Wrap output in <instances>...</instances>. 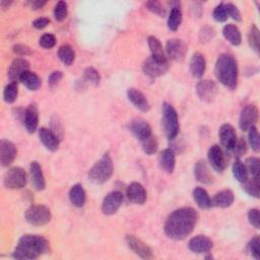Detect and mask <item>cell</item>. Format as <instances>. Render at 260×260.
<instances>
[{"label":"cell","instance_id":"cell-1","mask_svg":"<svg viewBox=\"0 0 260 260\" xmlns=\"http://www.w3.org/2000/svg\"><path fill=\"white\" fill-rule=\"evenodd\" d=\"M197 221L198 214L193 207H181L168 217L164 226V232L168 238L181 241L193 232Z\"/></svg>","mask_w":260,"mask_h":260},{"label":"cell","instance_id":"cell-2","mask_svg":"<svg viewBox=\"0 0 260 260\" xmlns=\"http://www.w3.org/2000/svg\"><path fill=\"white\" fill-rule=\"evenodd\" d=\"M50 252V244L40 235L27 234L20 238L13 257L19 260H32Z\"/></svg>","mask_w":260,"mask_h":260},{"label":"cell","instance_id":"cell-3","mask_svg":"<svg viewBox=\"0 0 260 260\" xmlns=\"http://www.w3.org/2000/svg\"><path fill=\"white\" fill-rule=\"evenodd\" d=\"M217 79L229 90H235L238 84V65L235 58L228 53L221 54L215 65Z\"/></svg>","mask_w":260,"mask_h":260},{"label":"cell","instance_id":"cell-4","mask_svg":"<svg viewBox=\"0 0 260 260\" xmlns=\"http://www.w3.org/2000/svg\"><path fill=\"white\" fill-rule=\"evenodd\" d=\"M114 171L113 162L108 152H106L89 171V179L96 185L106 183L112 176Z\"/></svg>","mask_w":260,"mask_h":260},{"label":"cell","instance_id":"cell-5","mask_svg":"<svg viewBox=\"0 0 260 260\" xmlns=\"http://www.w3.org/2000/svg\"><path fill=\"white\" fill-rule=\"evenodd\" d=\"M162 123L168 139H175L179 134L180 124L177 111L171 104L165 102L162 107Z\"/></svg>","mask_w":260,"mask_h":260},{"label":"cell","instance_id":"cell-6","mask_svg":"<svg viewBox=\"0 0 260 260\" xmlns=\"http://www.w3.org/2000/svg\"><path fill=\"white\" fill-rule=\"evenodd\" d=\"M170 65L166 56L150 55L142 64L144 74L150 78H157L167 73Z\"/></svg>","mask_w":260,"mask_h":260},{"label":"cell","instance_id":"cell-7","mask_svg":"<svg viewBox=\"0 0 260 260\" xmlns=\"http://www.w3.org/2000/svg\"><path fill=\"white\" fill-rule=\"evenodd\" d=\"M25 219L30 225L41 227L50 223L52 215L48 206L43 204H34L26 211Z\"/></svg>","mask_w":260,"mask_h":260},{"label":"cell","instance_id":"cell-8","mask_svg":"<svg viewBox=\"0 0 260 260\" xmlns=\"http://www.w3.org/2000/svg\"><path fill=\"white\" fill-rule=\"evenodd\" d=\"M28 177L26 171L21 167L11 168L5 175L4 183L6 188L12 190L22 189L27 185Z\"/></svg>","mask_w":260,"mask_h":260},{"label":"cell","instance_id":"cell-9","mask_svg":"<svg viewBox=\"0 0 260 260\" xmlns=\"http://www.w3.org/2000/svg\"><path fill=\"white\" fill-rule=\"evenodd\" d=\"M166 51L168 57L175 61V62H181L184 60L187 51H188V46L187 44L180 39H171L168 40L166 44Z\"/></svg>","mask_w":260,"mask_h":260},{"label":"cell","instance_id":"cell-10","mask_svg":"<svg viewBox=\"0 0 260 260\" xmlns=\"http://www.w3.org/2000/svg\"><path fill=\"white\" fill-rule=\"evenodd\" d=\"M259 111L255 105L245 106L240 114L239 127L243 131H248L251 127L255 126L258 122Z\"/></svg>","mask_w":260,"mask_h":260},{"label":"cell","instance_id":"cell-11","mask_svg":"<svg viewBox=\"0 0 260 260\" xmlns=\"http://www.w3.org/2000/svg\"><path fill=\"white\" fill-rule=\"evenodd\" d=\"M125 241L127 246L132 250L137 256L142 259H151L153 257V253L151 248L146 245L143 241L137 238L134 235H126Z\"/></svg>","mask_w":260,"mask_h":260},{"label":"cell","instance_id":"cell-12","mask_svg":"<svg viewBox=\"0 0 260 260\" xmlns=\"http://www.w3.org/2000/svg\"><path fill=\"white\" fill-rule=\"evenodd\" d=\"M196 94L204 103H212L218 94V86L213 80H200L196 84Z\"/></svg>","mask_w":260,"mask_h":260},{"label":"cell","instance_id":"cell-13","mask_svg":"<svg viewBox=\"0 0 260 260\" xmlns=\"http://www.w3.org/2000/svg\"><path fill=\"white\" fill-rule=\"evenodd\" d=\"M123 202V194L120 191L110 192L102 202V213L106 216H112L118 212Z\"/></svg>","mask_w":260,"mask_h":260},{"label":"cell","instance_id":"cell-14","mask_svg":"<svg viewBox=\"0 0 260 260\" xmlns=\"http://www.w3.org/2000/svg\"><path fill=\"white\" fill-rule=\"evenodd\" d=\"M207 158L211 166L216 172L223 173L225 171L227 162H226L225 153L220 145L214 144L213 146H211L207 152Z\"/></svg>","mask_w":260,"mask_h":260},{"label":"cell","instance_id":"cell-15","mask_svg":"<svg viewBox=\"0 0 260 260\" xmlns=\"http://www.w3.org/2000/svg\"><path fill=\"white\" fill-rule=\"evenodd\" d=\"M219 138L222 146L228 151L233 150L238 139L236 130L231 124H224L221 126L219 130Z\"/></svg>","mask_w":260,"mask_h":260},{"label":"cell","instance_id":"cell-16","mask_svg":"<svg viewBox=\"0 0 260 260\" xmlns=\"http://www.w3.org/2000/svg\"><path fill=\"white\" fill-rule=\"evenodd\" d=\"M18 155V149L15 143L10 140L3 139L0 141V163L3 167L11 166Z\"/></svg>","mask_w":260,"mask_h":260},{"label":"cell","instance_id":"cell-17","mask_svg":"<svg viewBox=\"0 0 260 260\" xmlns=\"http://www.w3.org/2000/svg\"><path fill=\"white\" fill-rule=\"evenodd\" d=\"M214 243L213 241L203 235H198L196 237H193L188 242V248L190 251L196 254H204L210 253V251L213 249Z\"/></svg>","mask_w":260,"mask_h":260},{"label":"cell","instance_id":"cell-18","mask_svg":"<svg viewBox=\"0 0 260 260\" xmlns=\"http://www.w3.org/2000/svg\"><path fill=\"white\" fill-rule=\"evenodd\" d=\"M30 70V63L25 58H16L8 71L9 78L12 82H18L21 79V76Z\"/></svg>","mask_w":260,"mask_h":260},{"label":"cell","instance_id":"cell-19","mask_svg":"<svg viewBox=\"0 0 260 260\" xmlns=\"http://www.w3.org/2000/svg\"><path fill=\"white\" fill-rule=\"evenodd\" d=\"M130 131L139 141H143L152 135L150 125L141 118L134 119L130 123Z\"/></svg>","mask_w":260,"mask_h":260},{"label":"cell","instance_id":"cell-20","mask_svg":"<svg viewBox=\"0 0 260 260\" xmlns=\"http://www.w3.org/2000/svg\"><path fill=\"white\" fill-rule=\"evenodd\" d=\"M126 195L128 200L134 204L142 205L146 201V191L138 182H132L127 187Z\"/></svg>","mask_w":260,"mask_h":260},{"label":"cell","instance_id":"cell-21","mask_svg":"<svg viewBox=\"0 0 260 260\" xmlns=\"http://www.w3.org/2000/svg\"><path fill=\"white\" fill-rule=\"evenodd\" d=\"M159 164L163 171L168 174H172L175 170L176 165V157L175 152L171 148L163 149L159 154Z\"/></svg>","mask_w":260,"mask_h":260},{"label":"cell","instance_id":"cell-22","mask_svg":"<svg viewBox=\"0 0 260 260\" xmlns=\"http://www.w3.org/2000/svg\"><path fill=\"white\" fill-rule=\"evenodd\" d=\"M194 176L195 179L205 185L212 184L214 182V176L205 161L200 160L194 166Z\"/></svg>","mask_w":260,"mask_h":260},{"label":"cell","instance_id":"cell-23","mask_svg":"<svg viewBox=\"0 0 260 260\" xmlns=\"http://www.w3.org/2000/svg\"><path fill=\"white\" fill-rule=\"evenodd\" d=\"M39 137L47 149L51 151H56L59 148L60 138L51 129H48L45 127L40 128Z\"/></svg>","mask_w":260,"mask_h":260},{"label":"cell","instance_id":"cell-24","mask_svg":"<svg viewBox=\"0 0 260 260\" xmlns=\"http://www.w3.org/2000/svg\"><path fill=\"white\" fill-rule=\"evenodd\" d=\"M25 127L29 133H34L39 125V112L38 107L35 104H31L24 115Z\"/></svg>","mask_w":260,"mask_h":260},{"label":"cell","instance_id":"cell-25","mask_svg":"<svg viewBox=\"0 0 260 260\" xmlns=\"http://www.w3.org/2000/svg\"><path fill=\"white\" fill-rule=\"evenodd\" d=\"M127 98L128 100L140 111L147 112L150 109V105L146 99V97L137 89L131 88L127 90Z\"/></svg>","mask_w":260,"mask_h":260},{"label":"cell","instance_id":"cell-26","mask_svg":"<svg viewBox=\"0 0 260 260\" xmlns=\"http://www.w3.org/2000/svg\"><path fill=\"white\" fill-rule=\"evenodd\" d=\"M30 174H31V178H32V182L33 185L35 187L36 190L38 191H42L45 189L46 187V181H45V177L43 174L42 168L40 166V164L36 161L32 162L30 165Z\"/></svg>","mask_w":260,"mask_h":260},{"label":"cell","instance_id":"cell-27","mask_svg":"<svg viewBox=\"0 0 260 260\" xmlns=\"http://www.w3.org/2000/svg\"><path fill=\"white\" fill-rule=\"evenodd\" d=\"M189 67H190V72L192 76L196 78L202 77L206 69V61L204 56L199 52L194 53L191 57Z\"/></svg>","mask_w":260,"mask_h":260},{"label":"cell","instance_id":"cell-28","mask_svg":"<svg viewBox=\"0 0 260 260\" xmlns=\"http://www.w3.org/2000/svg\"><path fill=\"white\" fill-rule=\"evenodd\" d=\"M235 200V196L232 190L225 189L218 192L212 199V206L227 209L230 207Z\"/></svg>","mask_w":260,"mask_h":260},{"label":"cell","instance_id":"cell-29","mask_svg":"<svg viewBox=\"0 0 260 260\" xmlns=\"http://www.w3.org/2000/svg\"><path fill=\"white\" fill-rule=\"evenodd\" d=\"M69 199L76 207H82L86 201V194L81 184L73 185L69 190Z\"/></svg>","mask_w":260,"mask_h":260},{"label":"cell","instance_id":"cell-30","mask_svg":"<svg viewBox=\"0 0 260 260\" xmlns=\"http://www.w3.org/2000/svg\"><path fill=\"white\" fill-rule=\"evenodd\" d=\"M20 81L26 86L27 89H29L30 91H38L41 85H42V80L39 77V75L35 72L32 71H26L22 76Z\"/></svg>","mask_w":260,"mask_h":260},{"label":"cell","instance_id":"cell-31","mask_svg":"<svg viewBox=\"0 0 260 260\" xmlns=\"http://www.w3.org/2000/svg\"><path fill=\"white\" fill-rule=\"evenodd\" d=\"M223 36L233 46H239L242 42L241 32L238 29V27L233 24H229L224 27Z\"/></svg>","mask_w":260,"mask_h":260},{"label":"cell","instance_id":"cell-32","mask_svg":"<svg viewBox=\"0 0 260 260\" xmlns=\"http://www.w3.org/2000/svg\"><path fill=\"white\" fill-rule=\"evenodd\" d=\"M182 21H183V15H182L181 9L179 7H173L169 14L168 22H167L169 30L172 32H176L181 26Z\"/></svg>","mask_w":260,"mask_h":260},{"label":"cell","instance_id":"cell-33","mask_svg":"<svg viewBox=\"0 0 260 260\" xmlns=\"http://www.w3.org/2000/svg\"><path fill=\"white\" fill-rule=\"evenodd\" d=\"M192 196L193 199L195 201V203L197 204V206L201 210H209L212 206V199L209 195V193L206 192L205 189L201 188V187H196L193 192H192Z\"/></svg>","mask_w":260,"mask_h":260},{"label":"cell","instance_id":"cell-34","mask_svg":"<svg viewBox=\"0 0 260 260\" xmlns=\"http://www.w3.org/2000/svg\"><path fill=\"white\" fill-rule=\"evenodd\" d=\"M57 56L59 60L66 66H70L75 60V52L70 45H62L59 47Z\"/></svg>","mask_w":260,"mask_h":260},{"label":"cell","instance_id":"cell-35","mask_svg":"<svg viewBox=\"0 0 260 260\" xmlns=\"http://www.w3.org/2000/svg\"><path fill=\"white\" fill-rule=\"evenodd\" d=\"M232 172L235 179L240 183H243L248 179V171L246 169L245 164H243V162L240 161V159H237L234 162L232 167Z\"/></svg>","mask_w":260,"mask_h":260},{"label":"cell","instance_id":"cell-36","mask_svg":"<svg viewBox=\"0 0 260 260\" xmlns=\"http://www.w3.org/2000/svg\"><path fill=\"white\" fill-rule=\"evenodd\" d=\"M243 190L250 196L254 198H259L260 194V184L258 178H251L247 179L245 182L242 183Z\"/></svg>","mask_w":260,"mask_h":260},{"label":"cell","instance_id":"cell-37","mask_svg":"<svg viewBox=\"0 0 260 260\" xmlns=\"http://www.w3.org/2000/svg\"><path fill=\"white\" fill-rule=\"evenodd\" d=\"M248 44L250 48L256 53L259 52V44H260V33L256 25H252L249 33H248Z\"/></svg>","mask_w":260,"mask_h":260},{"label":"cell","instance_id":"cell-38","mask_svg":"<svg viewBox=\"0 0 260 260\" xmlns=\"http://www.w3.org/2000/svg\"><path fill=\"white\" fill-rule=\"evenodd\" d=\"M19 95V86L18 82L9 83L4 91V99L8 104H13Z\"/></svg>","mask_w":260,"mask_h":260},{"label":"cell","instance_id":"cell-39","mask_svg":"<svg viewBox=\"0 0 260 260\" xmlns=\"http://www.w3.org/2000/svg\"><path fill=\"white\" fill-rule=\"evenodd\" d=\"M260 161L256 157H250L246 159L245 161V166L248 171V173L252 175L253 178H258L259 179V173H260V168H259Z\"/></svg>","mask_w":260,"mask_h":260},{"label":"cell","instance_id":"cell-40","mask_svg":"<svg viewBox=\"0 0 260 260\" xmlns=\"http://www.w3.org/2000/svg\"><path fill=\"white\" fill-rule=\"evenodd\" d=\"M83 80L85 82H90L94 85H98L101 81V75L99 71L94 67H88L83 71Z\"/></svg>","mask_w":260,"mask_h":260},{"label":"cell","instance_id":"cell-41","mask_svg":"<svg viewBox=\"0 0 260 260\" xmlns=\"http://www.w3.org/2000/svg\"><path fill=\"white\" fill-rule=\"evenodd\" d=\"M248 141H249V144H250L251 148L255 152H259V150H260V136H259V133H258V130H257L256 126H253L248 130Z\"/></svg>","mask_w":260,"mask_h":260},{"label":"cell","instance_id":"cell-42","mask_svg":"<svg viewBox=\"0 0 260 260\" xmlns=\"http://www.w3.org/2000/svg\"><path fill=\"white\" fill-rule=\"evenodd\" d=\"M141 145H142V149L143 151L147 154V155H152L157 152L158 147H159V142L157 140V137L151 135L150 137H148L147 139L141 141Z\"/></svg>","mask_w":260,"mask_h":260},{"label":"cell","instance_id":"cell-43","mask_svg":"<svg viewBox=\"0 0 260 260\" xmlns=\"http://www.w3.org/2000/svg\"><path fill=\"white\" fill-rule=\"evenodd\" d=\"M68 16V7L64 2H59L54 8V18L57 22H63Z\"/></svg>","mask_w":260,"mask_h":260},{"label":"cell","instance_id":"cell-44","mask_svg":"<svg viewBox=\"0 0 260 260\" xmlns=\"http://www.w3.org/2000/svg\"><path fill=\"white\" fill-rule=\"evenodd\" d=\"M147 44L149 47V50L151 52V55H155V56H165L164 54V50H163V46L160 42V40L153 36L148 37L147 39Z\"/></svg>","mask_w":260,"mask_h":260},{"label":"cell","instance_id":"cell-45","mask_svg":"<svg viewBox=\"0 0 260 260\" xmlns=\"http://www.w3.org/2000/svg\"><path fill=\"white\" fill-rule=\"evenodd\" d=\"M247 249L248 251L251 253V255L259 260L260 259V240H259V237L258 236H255L253 237L249 243H248V246H247Z\"/></svg>","mask_w":260,"mask_h":260},{"label":"cell","instance_id":"cell-46","mask_svg":"<svg viewBox=\"0 0 260 260\" xmlns=\"http://www.w3.org/2000/svg\"><path fill=\"white\" fill-rule=\"evenodd\" d=\"M213 17H214V20L218 23H225L227 20H228V14H227V11H226V6L225 4H220L219 6L216 7L215 11H214V14H213Z\"/></svg>","mask_w":260,"mask_h":260},{"label":"cell","instance_id":"cell-47","mask_svg":"<svg viewBox=\"0 0 260 260\" xmlns=\"http://www.w3.org/2000/svg\"><path fill=\"white\" fill-rule=\"evenodd\" d=\"M145 7H146V9L150 13H152L154 15H158V16H160L162 18L165 17L166 14H167V11L164 8V6L161 3H159V2H147L145 4Z\"/></svg>","mask_w":260,"mask_h":260},{"label":"cell","instance_id":"cell-48","mask_svg":"<svg viewBox=\"0 0 260 260\" xmlns=\"http://www.w3.org/2000/svg\"><path fill=\"white\" fill-rule=\"evenodd\" d=\"M39 45L45 49H51L56 45V37L52 34H44L39 41Z\"/></svg>","mask_w":260,"mask_h":260},{"label":"cell","instance_id":"cell-49","mask_svg":"<svg viewBox=\"0 0 260 260\" xmlns=\"http://www.w3.org/2000/svg\"><path fill=\"white\" fill-rule=\"evenodd\" d=\"M237 159H240L247 152V142L244 138H239L236 141V144L232 150Z\"/></svg>","mask_w":260,"mask_h":260},{"label":"cell","instance_id":"cell-50","mask_svg":"<svg viewBox=\"0 0 260 260\" xmlns=\"http://www.w3.org/2000/svg\"><path fill=\"white\" fill-rule=\"evenodd\" d=\"M248 221L250 225L253 226L255 229L260 228V216L258 209H251L248 212Z\"/></svg>","mask_w":260,"mask_h":260},{"label":"cell","instance_id":"cell-51","mask_svg":"<svg viewBox=\"0 0 260 260\" xmlns=\"http://www.w3.org/2000/svg\"><path fill=\"white\" fill-rule=\"evenodd\" d=\"M216 35V32L213 28L211 27H204L201 29L200 33H199V40L201 43H205V42H209L211 41Z\"/></svg>","mask_w":260,"mask_h":260},{"label":"cell","instance_id":"cell-52","mask_svg":"<svg viewBox=\"0 0 260 260\" xmlns=\"http://www.w3.org/2000/svg\"><path fill=\"white\" fill-rule=\"evenodd\" d=\"M225 6H226V11H227L228 17L232 18L236 22H241V20H242L241 13L238 10V8L236 6H234L233 4H228V5H225Z\"/></svg>","mask_w":260,"mask_h":260},{"label":"cell","instance_id":"cell-53","mask_svg":"<svg viewBox=\"0 0 260 260\" xmlns=\"http://www.w3.org/2000/svg\"><path fill=\"white\" fill-rule=\"evenodd\" d=\"M62 77H63V73L61 71H58V70L53 71L49 75V77H48V85H49V88L50 89H54L55 86H57L58 83L61 81Z\"/></svg>","mask_w":260,"mask_h":260},{"label":"cell","instance_id":"cell-54","mask_svg":"<svg viewBox=\"0 0 260 260\" xmlns=\"http://www.w3.org/2000/svg\"><path fill=\"white\" fill-rule=\"evenodd\" d=\"M13 51L15 54L19 56H29L32 54V50L29 46L24 44H17L13 47Z\"/></svg>","mask_w":260,"mask_h":260},{"label":"cell","instance_id":"cell-55","mask_svg":"<svg viewBox=\"0 0 260 260\" xmlns=\"http://www.w3.org/2000/svg\"><path fill=\"white\" fill-rule=\"evenodd\" d=\"M49 24H50V20L48 18H39L33 22V27L37 30H43L46 27H48Z\"/></svg>","mask_w":260,"mask_h":260},{"label":"cell","instance_id":"cell-56","mask_svg":"<svg viewBox=\"0 0 260 260\" xmlns=\"http://www.w3.org/2000/svg\"><path fill=\"white\" fill-rule=\"evenodd\" d=\"M28 4L33 11H39L47 5V2H42V0H34V2H30Z\"/></svg>","mask_w":260,"mask_h":260},{"label":"cell","instance_id":"cell-57","mask_svg":"<svg viewBox=\"0 0 260 260\" xmlns=\"http://www.w3.org/2000/svg\"><path fill=\"white\" fill-rule=\"evenodd\" d=\"M13 2H9V0H2V3H0V7L4 11H7L8 9L11 8V6L13 5Z\"/></svg>","mask_w":260,"mask_h":260}]
</instances>
